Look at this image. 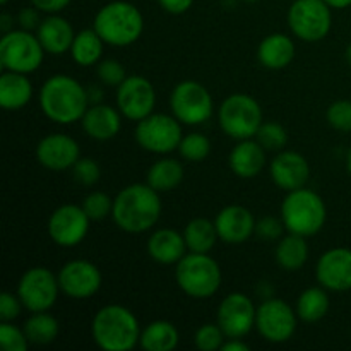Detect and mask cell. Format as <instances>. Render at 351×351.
<instances>
[{
	"label": "cell",
	"instance_id": "1",
	"mask_svg": "<svg viewBox=\"0 0 351 351\" xmlns=\"http://www.w3.org/2000/svg\"><path fill=\"white\" fill-rule=\"evenodd\" d=\"M160 192L147 184H130L113 199L112 218L125 233H144L153 228L161 215Z\"/></svg>",
	"mask_w": 351,
	"mask_h": 351
},
{
	"label": "cell",
	"instance_id": "2",
	"mask_svg": "<svg viewBox=\"0 0 351 351\" xmlns=\"http://www.w3.org/2000/svg\"><path fill=\"white\" fill-rule=\"evenodd\" d=\"M40 106L45 117L58 125L75 123L89 108L88 89L71 75L55 74L41 86Z\"/></svg>",
	"mask_w": 351,
	"mask_h": 351
},
{
	"label": "cell",
	"instance_id": "3",
	"mask_svg": "<svg viewBox=\"0 0 351 351\" xmlns=\"http://www.w3.org/2000/svg\"><path fill=\"white\" fill-rule=\"evenodd\" d=\"M91 336L105 351H130L141 341V326L130 308L110 304L93 317Z\"/></svg>",
	"mask_w": 351,
	"mask_h": 351
},
{
	"label": "cell",
	"instance_id": "4",
	"mask_svg": "<svg viewBox=\"0 0 351 351\" xmlns=\"http://www.w3.org/2000/svg\"><path fill=\"white\" fill-rule=\"evenodd\" d=\"M93 27L112 47H129L144 31V17L134 3L113 0L96 12Z\"/></svg>",
	"mask_w": 351,
	"mask_h": 351
},
{
	"label": "cell",
	"instance_id": "5",
	"mask_svg": "<svg viewBox=\"0 0 351 351\" xmlns=\"http://www.w3.org/2000/svg\"><path fill=\"white\" fill-rule=\"evenodd\" d=\"M281 219L290 233L314 237L324 228L328 209L317 192L311 189H297L288 192L281 204Z\"/></svg>",
	"mask_w": 351,
	"mask_h": 351
},
{
	"label": "cell",
	"instance_id": "6",
	"mask_svg": "<svg viewBox=\"0 0 351 351\" xmlns=\"http://www.w3.org/2000/svg\"><path fill=\"white\" fill-rule=\"evenodd\" d=\"M175 280L178 288L195 300L211 298L221 287L219 264L208 254L189 252L175 267Z\"/></svg>",
	"mask_w": 351,
	"mask_h": 351
},
{
	"label": "cell",
	"instance_id": "7",
	"mask_svg": "<svg viewBox=\"0 0 351 351\" xmlns=\"http://www.w3.org/2000/svg\"><path fill=\"white\" fill-rule=\"evenodd\" d=\"M218 120L223 132L232 139H252L263 125V108L256 98L237 93L221 103Z\"/></svg>",
	"mask_w": 351,
	"mask_h": 351
},
{
	"label": "cell",
	"instance_id": "8",
	"mask_svg": "<svg viewBox=\"0 0 351 351\" xmlns=\"http://www.w3.org/2000/svg\"><path fill=\"white\" fill-rule=\"evenodd\" d=\"M45 48L36 34L27 29H12L0 40V65L3 71L31 74L43 64Z\"/></svg>",
	"mask_w": 351,
	"mask_h": 351
},
{
	"label": "cell",
	"instance_id": "9",
	"mask_svg": "<svg viewBox=\"0 0 351 351\" xmlns=\"http://www.w3.org/2000/svg\"><path fill=\"white\" fill-rule=\"evenodd\" d=\"M288 26L302 41L324 40L332 26L331 7L324 0H295L288 9Z\"/></svg>",
	"mask_w": 351,
	"mask_h": 351
},
{
	"label": "cell",
	"instance_id": "10",
	"mask_svg": "<svg viewBox=\"0 0 351 351\" xmlns=\"http://www.w3.org/2000/svg\"><path fill=\"white\" fill-rule=\"evenodd\" d=\"M170 108L180 123L201 125L213 117L215 103L211 93L201 82L182 81L171 91Z\"/></svg>",
	"mask_w": 351,
	"mask_h": 351
},
{
	"label": "cell",
	"instance_id": "11",
	"mask_svg": "<svg viewBox=\"0 0 351 351\" xmlns=\"http://www.w3.org/2000/svg\"><path fill=\"white\" fill-rule=\"evenodd\" d=\"M136 141L144 151L154 154H168L178 149L182 134V123L173 115L151 113L139 120L136 127Z\"/></svg>",
	"mask_w": 351,
	"mask_h": 351
},
{
	"label": "cell",
	"instance_id": "12",
	"mask_svg": "<svg viewBox=\"0 0 351 351\" xmlns=\"http://www.w3.org/2000/svg\"><path fill=\"white\" fill-rule=\"evenodd\" d=\"M58 293H60L58 276H55L48 267L43 266L27 269L17 285V295L24 308L29 312L50 311L57 302Z\"/></svg>",
	"mask_w": 351,
	"mask_h": 351
},
{
	"label": "cell",
	"instance_id": "13",
	"mask_svg": "<svg viewBox=\"0 0 351 351\" xmlns=\"http://www.w3.org/2000/svg\"><path fill=\"white\" fill-rule=\"evenodd\" d=\"M297 311L281 298H266L257 307L256 329L266 341L280 345L293 338L297 331Z\"/></svg>",
	"mask_w": 351,
	"mask_h": 351
},
{
	"label": "cell",
	"instance_id": "14",
	"mask_svg": "<svg viewBox=\"0 0 351 351\" xmlns=\"http://www.w3.org/2000/svg\"><path fill=\"white\" fill-rule=\"evenodd\" d=\"M91 225V218L86 215L82 206L64 204L55 209L48 218V235L58 247L79 245L86 239Z\"/></svg>",
	"mask_w": 351,
	"mask_h": 351
},
{
	"label": "cell",
	"instance_id": "15",
	"mask_svg": "<svg viewBox=\"0 0 351 351\" xmlns=\"http://www.w3.org/2000/svg\"><path fill=\"white\" fill-rule=\"evenodd\" d=\"M156 106V91L144 75H127L117 88V108L127 120L139 122L151 115Z\"/></svg>",
	"mask_w": 351,
	"mask_h": 351
},
{
	"label": "cell",
	"instance_id": "16",
	"mask_svg": "<svg viewBox=\"0 0 351 351\" xmlns=\"http://www.w3.org/2000/svg\"><path fill=\"white\" fill-rule=\"evenodd\" d=\"M60 291L72 300H88L95 297L103 283L101 271L91 261L74 259L65 263L58 271Z\"/></svg>",
	"mask_w": 351,
	"mask_h": 351
},
{
	"label": "cell",
	"instance_id": "17",
	"mask_svg": "<svg viewBox=\"0 0 351 351\" xmlns=\"http://www.w3.org/2000/svg\"><path fill=\"white\" fill-rule=\"evenodd\" d=\"M257 307L245 293L226 295L218 307L216 321L226 338H245L256 328Z\"/></svg>",
	"mask_w": 351,
	"mask_h": 351
},
{
	"label": "cell",
	"instance_id": "18",
	"mask_svg": "<svg viewBox=\"0 0 351 351\" xmlns=\"http://www.w3.org/2000/svg\"><path fill=\"white\" fill-rule=\"evenodd\" d=\"M315 278L326 290H351V249L335 247L326 250L317 261Z\"/></svg>",
	"mask_w": 351,
	"mask_h": 351
},
{
	"label": "cell",
	"instance_id": "19",
	"mask_svg": "<svg viewBox=\"0 0 351 351\" xmlns=\"http://www.w3.org/2000/svg\"><path fill=\"white\" fill-rule=\"evenodd\" d=\"M81 158L77 141L67 134H50L45 136L36 146V160L47 170L64 171L75 165Z\"/></svg>",
	"mask_w": 351,
	"mask_h": 351
},
{
	"label": "cell",
	"instance_id": "20",
	"mask_svg": "<svg viewBox=\"0 0 351 351\" xmlns=\"http://www.w3.org/2000/svg\"><path fill=\"white\" fill-rule=\"evenodd\" d=\"M269 175L281 191H297L305 187L311 178V167L304 154L297 151H280L269 165Z\"/></svg>",
	"mask_w": 351,
	"mask_h": 351
},
{
	"label": "cell",
	"instance_id": "21",
	"mask_svg": "<svg viewBox=\"0 0 351 351\" xmlns=\"http://www.w3.org/2000/svg\"><path fill=\"white\" fill-rule=\"evenodd\" d=\"M254 215L243 206H226L216 215L215 225L219 240L230 245H240L256 233Z\"/></svg>",
	"mask_w": 351,
	"mask_h": 351
},
{
	"label": "cell",
	"instance_id": "22",
	"mask_svg": "<svg viewBox=\"0 0 351 351\" xmlns=\"http://www.w3.org/2000/svg\"><path fill=\"white\" fill-rule=\"evenodd\" d=\"M122 113L119 108L96 103L89 105L82 117V129L91 139L95 141H110L122 129Z\"/></svg>",
	"mask_w": 351,
	"mask_h": 351
},
{
	"label": "cell",
	"instance_id": "23",
	"mask_svg": "<svg viewBox=\"0 0 351 351\" xmlns=\"http://www.w3.org/2000/svg\"><path fill=\"white\" fill-rule=\"evenodd\" d=\"M36 36L47 53L64 55L71 51L75 33L65 17L58 14H48V17H45L38 26Z\"/></svg>",
	"mask_w": 351,
	"mask_h": 351
},
{
	"label": "cell",
	"instance_id": "24",
	"mask_svg": "<svg viewBox=\"0 0 351 351\" xmlns=\"http://www.w3.org/2000/svg\"><path fill=\"white\" fill-rule=\"evenodd\" d=\"M184 233H178L173 228H161L151 233L147 240V254L158 264H177L187 252Z\"/></svg>",
	"mask_w": 351,
	"mask_h": 351
},
{
	"label": "cell",
	"instance_id": "25",
	"mask_svg": "<svg viewBox=\"0 0 351 351\" xmlns=\"http://www.w3.org/2000/svg\"><path fill=\"white\" fill-rule=\"evenodd\" d=\"M228 165L237 177L254 178L266 165V149L257 143V139L239 141V144L230 151Z\"/></svg>",
	"mask_w": 351,
	"mask_h": 351
},
{
	"label": "cell",
	"instance_id": "26",
	"mask_svg": "<svg viewBox=\"0 0 351 351\" xmlns=\"http://www.w3.org/2000/svg\"><path fill=\"white\" fill-rule=\"evenodd\" d=\"M295 57V43L288 34H267L257 47V60L263 67L280 71L288 67Z\"/></svg>",
	"mask_w": 351,
	"mask_h": 351
},
{
	"label": "cell",
	"instance_id": "27",
	"mask_svg": "<svg viewBox=\"0 0 351 351\" xmlns=\"http://www.w3.org/2000/svg\"><path fill=\"white\" fill-rule=\"evenodd\" d=\"M33 98V84L27 74L3 71L0 75V106L7 112L24 108Z\"/></svg>",
	"mask_w": 351,
	"mask_h": 351
},
{
	"label": "cell",
	"instance_id": "28",
	"mask_svg": "<svg viewBox=\"0 0 351 351\" xmlns=\"http://www.w3.org/2000/svg\"><path fill=\"white\" fill-rule=\"evenodd\" d=\"M274 257L281 269L290 271V273L302 269L308 261V245L305 242V237L288 232V235L281 237L278 242Z\"/></svg>",
	"mask_w": 351,
	"mask_h": 351
},
{
	"label": "cell",
	"instance_id": "29",
	"mask_svg": "<svg viewBox=\"0 0 351 351\" xmlns=\"http://www.w3.org/2000/svg\"><path fill=\"white\" fill-rule=\"evenodd\" d=\"M180 332L170 321H154L141 331V348L146 351H171L178 346Z\"/></svg>",
	"mask_w": 351,
	"mask_h": 351
},
{
	"label": "cell",
	"instance_id": "30",
	"mask_svg": "<svg viewBox=\"0 0 351 351\" xmlns=\"http://www.w3.org/2000/svg\"><path fill=\"white\" fill-rule=\"evenodd\" d=\"M184 180V167L178 160L163 158L151 165L146 175V184L158 192H170Z\"/></svg>",
	"mask_w": 351,
	"mask_h": 351
},
{
	"label": "cell",
	"instance_id": "31",
	"mask_svg": "<svg viewBox=\"0 0 351 351\" xmlns=\"http://www.w3.org/2000/svg\"><path fill=\"white\" fill-rule=\"evenodd\" d=\"M103 38L96 33L95 27L82 29L75 33L74 41L71 47V57L81 67H91L101 60L103 55Z\"/></svg>",
	"mask_w": 351,
	"mask_h": 351
},
{
	"label": "cell",
	"instance_id": "32",
	"mask_svg": "<svg viewBox=\"0 0 351 351\" xmlns=\"http://www.w3.org/2000/svg\"><path fill=\"white\" fill-rule=\"evenodd\" d=\"M297 315L307 324H315L329 312V295L324 287H312L302 291L297 300Z\"/></svg>",
	"mask_w": 351,
	"mask_h": 351
},
{
	"label": "cell",
	"instance_id": "33",
	"mask_svg": "<svg viewBox=\"0 0 351 351\" xmlns=\"http://www.w3.org/2000/svg\"><path fill=\"white\" fill-rule=\"evenodd\" d=\"M184 239L187 243L189 252L209 254V250L215 247L218 237L215 221H209L206 218H195L187 223L184 230Z\"/></svg>",
	"mask_w": 351,
	"mask_h": 351
},
{
	"label": "cell",
	"instance_id": "34",
	"mask_svg": "<svg viewBox=\"0 0 351 351\" xmlns=\"http://www.w3.org/2000/svg\"><path fill=\"white\" fill-rule=\"evenodd\" d=\"M27 341L33 345H50L57 339L60 326L51 314L47 312H31V317L26 319L23 326Z\"/></svg>",
	"mask_w": 351,
	"mask_h": 351
},
{
	"label": "cell",
	"instance_id": "35",
	"mask_svg": "<svg viewBox=\"0 0 351 351\" xmlns=\"http://www.w3.org/2000/svg\"><path fill=\"white\" fill-rule=\"evenodd\" d=\"M178 151H180L184 160L199 163V161H204L209 156V153H211V141L204 134L191 132L182 137Z\"/></svg>",
	"mask_w": 351,
	"mask_h": 351
},
{
	"label": "cell",
	"instance_id": "36",
	"mask_svg": "<svg viewBox=\"0 0 351 351\" xmlns=\"http://www.w3.org/2000/svg\"><path fill=\"white\" fill-rule=\"evenodd\" d=\"M256 139L266 151H283L288 143V132L281 123L263 122L257 130Z\"/></svg>",
	"mask_w": 351,
	"mask_h": 351
},
{
	"label": "cell",
	"instance_id": "37",
	"mask_svg": "<svg viewBox=\"0 0 351 351\" xmlns=\"http://www.w3.org/2000/svg\"><path fill=\"white\" fill-rule=\"evenodd\" d=\"M82 208H84L86 215L91 218V221H101L112 215L113 199L105 192L95 191L86 195V199L82 201Z\"/></svg>",
	"mask_w": 351,
	"mask_h": 351
},
{
	"label": "cell",
	"instance_id": "38",
	"mask_svg": "<svg viewBox=\"0 0 351 351\" xmlns=\"http://www.w3.org/2000/svg\"><path fill=\"white\" fill-rule=\"evenodd\" d=\"M195 346L201 351H216L221 350L223 343L226 341L225 332L221 331V328L216 324H204L197 329L195 332Z\"/></svg>",
	"mask_w": 351,
	"mask_h": 351
},
{
	"label": "cell",
	"instance_id": "39",
	"mask_svg": "<svg viewBox=\"0 0 351 351\" xmlns=\"http://www.w3.org/2000/svg\"><path fill=\"white\" fill-rule=\"evenodd\" d=\"M329 125L339 132H351V101L350 99H338L332 103L326 113Z\"/></svg>",
	"mask_w": 351,
	"mask_h": 351
},
{
	"label": "cell",
	"instance_id": "40",
	"mask_svg": "<svg viewBox=\"0 0 351 351\" xmlns=\"http://www.w3.org/2000/svg\"><path fill=\"white\" fill-rule=\"evenodd\" d=\"M72 177L79 185L91 187V185L98 184L101 170H99V165L91 158H79L72 167Z\"/></svg>",
	"mask_w": 351,
	"mask_h": 351
},
{
	"label": "cell",
	"instance_id": "41",
	"mask_svg": "<svg viewBox=\"0 0 351 351\" xmlns=\"http://www.w3.org/2000/svg\"><path fill=\"white\" fill-rule=\"evenodd\" d=\"M96 75L105 86H115V88H119L127 77L123 65L115 58H106V60L98 62Z\"/></svg>",
	"mask_w": 351,
	"mask_h": 351
},
{
	"label": "cell",
	"instance_id": "42",
	"mask_svg": "<svg viewBox=\"0 0 351 351\" xmlns=\"http://www.w3.org/2000/svg\"><path fill=\"white\" fill-rule=\"evenodd\" d=\"M0 345L5 351H26L27 341L24 329L16 328L10 322H2L0 324Z\"/></svg>",
	"mask_w": 351,
	"mask_h": 351
},
{
	"label": "cell",
	"instance_id": "43",
	"mask_svg": "<svg viewBox=\"0 0 351 351\" xmlns=\"http://www.w3.org/2000/svg\"><path fill=\"white\" fill-rule=\"evenodd\" d=\"M285 223L283 219H276L273 216H266V218H261L256 223V235L261 237L264 240H278L283 235Z\"/></svg>",
	"mask_w": 351,
	"mask_h": 351
},
{
	"label": "cell",
	"instance_id": "44",
	"mask_svg": "<svg viewBox=\"0 0 351 351\" xmlns=\"http://www.w3.org/2000/svg\"><path fill=\"white\" fill-rule=\"evenodd\" d=\"M23 308L24 305L19 295L9 293V291H3L0 295V319H2V322H10L17 319Z\"/></svg>",
	"mask_w": 351,
	"mask_h": 351
},
{
	"label": "cell",
	"instance_id": "45",
	"mask_svg": "<svg viewBox=\"0 0 351 351\" xmlns=\"http://www.w3.org/2000/svg\"><path fill=\"white\" fill-rule=\"evenodd\" d=\"M17 23H19V26L23 27V29H38V26H40V10L36 9V7H24V9H21L19 16H17Z\"/></svg>",
	"mask_w": 351,
	"mask_h": 351
},
{
	"label": "cell",
	"instance_id": "46",
	"mask_svg": "<svg viewBox=\"0 0 351 351\" xmlns=\"http://www.w3.org/2000/svg\"><path fill=\"white\" fill-rule=\"evenodd\" d=\"M31 3L43 14H58L71 3V0H31Z\"/></svg>",
	"mask_w": 351,
	"mask_h": 351
},
{
	"label": "cell",
	"instance_id": "47",
	"mask_svg": "<svg viewBox=\"0 0 351 351\" xmlns=\"http://www.w3.org/2000/svg\"><path fill=\"white\" fill-rule=\"evenodd\" d=\"M161 9L168 14H173V16H180L185 14L192 7L194 0H158Z\"/></svg>",
	"mask_w": 351,
	"mask_h": 351
},
{
	"label": "cell",
	"instance_id": "48",
	"mask_svg": "<svg viewBox=\"0 0 351 351\" xmlns=\"http://www.w3.org/2000/svg\"><path fill=\"white\" fill-rule=\"evenodd\" d=\"M223 351H249L250 346L243 341V338H226L221 346Z\"/></svg>",
	"mask_w": 351,
	"mask_h": 351
},
{
	"label": "cell",
	"instance_id": "49",
	"mask_svg": "<svg viewBox=\"0 0 351 351\" xmlns=\"http://www.w3.org/2000/svg\"><path fill=\"white\" fill-rule=\"evenodd\" d=\"M88 98L89 105H96V103H103V91L98 86H89L88 88Z\"/></svg>",
	"mask_w": 351,
	"mask_h": 351
},
{
	"label": "cell",
	"instance_id": "50",
	"mask_svg": "<svg viewBox=\"0 0 351 351\" xmlns=\"http://www.w3.org/2000/svg\"><path fill=\"white\" fill-rule=\"evenodd\" d=\"M14 19L9 16V14H2L0 16V29L3 31V33H9V31H12V26H14Z\"/></svg>",
	"mask_w": 351,
	"mask_h": 351
},
{
	"label": "cell",
	"instance_id": "51",
	"mask_svg": "<svg viewBox=\"0 0 351 351\" xmlns=\"http://www.w3.org/2000/svg\"><path fill=\"white\" fill-rule=\"evenodd\" d=\"M331 9H346L351 5V0H324Z\"/></svg>",
	"mask_w": 351,
	"mask_h": 351
},
{
	"label": "cell",
	"instance_id": "52",
	"mask_svg": "<svg viewBox=\"0 0 351 351\" xmlns=\"http://www.w3.org/2000/svg\"><path fill=\"white\" fill-rule=\"evenodd\" d=\"M346 60H348V64L351 65V43L348 45V48H346Z\"/></svg>",
	"mask_w": 351,
	"mask_h": 351
},
{
	"label": "cell",
	"instance_id": "53",
	"mask_svg": "<svg viewBox=\"0 0 351 351\" xmlns=\"http://www.w3.org/2000/svg\"><path fill=\"white\" fill-rule=\"evenodd\" d=\"M346 167H348V171L351 173V151L348 153V160H346Z\"/></svg>",
	"mask_w": 351,
	"mask_h": 351
},
{
	"label": "cell",
	"instance_id": "54",
	"mask_svg": "<svg viewBox=\"0 0 351 351\" xmlns=\"http://www.w3.org/2000/svg\"><path fill=\"white\" fill-rule=\"evenodd\" d=\"M7 2H9V0H0V3H2V5H5Z\"/></svg>",
	"mask_w": 351,
	"mask_h": 351
},
{
	"label": "cell",
	"instance_id": "55",
	"mask_svg": "<svg viewBox=\"0 0 351 351\" xmlns=\"http://www.w3.org/2000/svg\"><path fill=\"white\" fill-rule=\"evenodd\" d=\"M247 2H257V0H247Z\"/></svg>",
	"mask_w": 351,
	"mask_h": 351
}]
</instances>
